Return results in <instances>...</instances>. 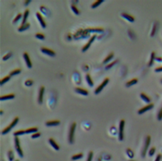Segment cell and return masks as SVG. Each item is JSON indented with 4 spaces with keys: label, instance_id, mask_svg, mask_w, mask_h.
I'll use <instances>...</instances> for the list:
<instances>
[{
    "label": "cell",
    "instance_id": "7dc6e473",
    "mask_svg": "<svg viewBox=\"0 0 162 161\" xmlns=\"http://www.w3.org/2000/svg\"><path fill=\"white\" fill-rule=\"evenodd\" d=\"M30 3H31V1H30V0H28V1H25V2H24V4L26 5V4H29Z\"/></svg>",
    "mask_w": 162,
    "mask_h": 161
},
{
    "label": "cell",
    "instance_id": "f546056e",
    "mask_svg": "<svg viewBox=\"0 0 162 161\" xmlns=\"http://www.w3.org/2000/svg\"><path fill=\"white\" fill-rule=\"evenodd\" d=\"M24 134H25V130H19L14 132V135L15 137H19L20 135H24Z\"/></svg>",
    "mask_w": 162,
    "mask_h": 161
},
{
    "label": "cell",
    "instance_id": "83f0119b",
    "mask_svg": "<svg viewBox=\"0 0 162 161\" xmlns=\"http://www.w3.org/2000/svg\"><path fill=\"white\" fill-rule=\"evenodd\" d=\"M83 153H77V154H74V156H72V160H79V159L83 158Z\"/></svg>",
    "mask_w": 162,
    "mask_h": 161
},
{
    "label": "cell",
    "instance_id": "8992f818",
    "mask_svg": "<svg viewBox=\"0 0 162 161\" xmlns=\"http://www.w3.org/2000/svg\"><path fill=\"white\" fill-rule=\"evenodd\" d=\"M150 136H147L146 137V139H145V143H144V149H143L142 151V154H141V156L144 158V157H145V154H146L147 151H148V148L149 146H150Z\"/></svg>",
    "mask_w": 162,
    "mask_h": 161
},
{
    "label": "cell",
    "instance_id": "30bf717a",
    "mask_svg": "<svg viewBox=\"0 0 162 161\" xmlns=\"http://www.w3.org/2000/svg\"><path fill=\"white\" fill-rule=\"evenodd\" d=\"M23 57H24V59H25V63H26V65H27V68H32V63L31 62V59H30V57H29V54H28L27 52H24Z\"/></svg>",
    "mask_w": 162,
    "mask_h": 161
},
{
    "label": "cell",
    "instance_id": "4fadbf2b",
    "mask_svg": "<svg viewBox=\"0 0 162 161\" xmlns=\"http://www.w3.org/2000/svg\"><path fill=\"white\" fill-rule=\"evenodd\" d=\"M60 124V121L58 120H53V121H47L46 122V126L47 127H53V126H57Z\"/></svg>",
    "mask_w": 162,
    "mask_h": 161
},
{
    "label": "cell",
    "instance_id": "d4e9b609",
    "mask_svg": "<svg viewBox=\"0 0 162 161\" xmlns=\"http://www.w3.org/2000/svg\"><path fill=\"white\" fill-rule=\"evenodd\" d=\"M38 132V128L37 127H31V128L25 130V133H35V132Z\"/></svg>",
    "mask_w": 162,
    "mask_h": 161
},
{
    "label": "cell",
    "instance_id": "6da1fadb",
    "mask_svg": "<svg viewBox=\"0 0 162 161\" xmlns=\"http://www.w3.org/2000/svg\"><path fill=\"white\" fill-rule=\"evenodd\" d=\"M18 121H19V117H15V118H14V120H13V121H12V122H11L10 124L9 125L8 127H5V128L3 129V131H2V134H3V135H4V134H7V133H8V132H9V131H10L11 129L13 128V127H14V126H15L16 124H17V123H18Z\"/></svg>",
    "mask_w": 162,
    "mask_h": 161
},
{
    "label": "cell",
    "instance_id": "f6af8a7d",
    "mask_svg": "<svg viewBox=\"0 0 162 161\" xmlns=\"http://www.w3.org/2000/svg\"><path fill=\"white\" fill-rule=\"evenodd\" d=\"M161 158H162V155L161 154V153H159V154L157 155V157H156V159H155V160L154 161H161Z\"/></svg>",
    "mask_w": 162,
    "mask_h": 161
},
{
    "label": "cell",
    "instance_id": "4dcf8cb0",
    "mask_svg": "<svg viewBox=\"0 0 162 161\" xmlns=\"http://www.w3.org/2000/svg\"><path fill=\"white\" fill-rule=\"evenodd\" d=\"M118 63V60H116V61H114V62H112V63H111L110 64H107V66H106V69H107V70H108V69L111 68H112V67L114 66V65L116 64V63Z\"/></svg>",
    "mask_w": 162,
    "mask_h": 161
},
{
    "label": "cell",
    "instance_id": "836d02e7",
    "mask_svg": "<svg viewBox=\"0 0 162 161\" xmlns=\"http://www.w3.org/2000/svg\"><path fill=\"white\" fill-rule=\"evenodd\" d=\"M36 37L37 39H39V40H44V39H45V35L43 34H42V33H36Z\"/></svg>",
    "mask_w": 162,
    "mask_h": 161
},
{
    "label": "cell",
    "instance_id": "9a60e30c",
    "mask_svg": "<svg viewBox=\"0 0 162 161\" xmlns=\"http://www.w3.org/2000/svg\"><path fill=\"white\" fill-rule=\"evenodd\" d=\"M122 16L125 19V20H128L129 22H134V20H135L134 17H133V16L130 15V14H126V13H122Z\"/></svg>",
    "mask_w": 162,
    "mask_h": 161
},
{
    "label": "cell",
    "instance_id": "f1b7e54d",
    "mask_svg": "<svg viewBox=\"0 0 162 161\" xmlns=\"http://www.w3.org/2000/svg\"><path fill=\"white\" fill-rule=\"evenodd\" d=\"M10 77H11V76H9H9H5L4 78H2L1 81H0V85H4V84L6 83V82H8L9 80L10 79Z\"/></svg>",
    "mask_w": 162,
    "mask_h": 161
},
{
    "label": "cell",
    "instance_id": "681fc988",
    "mask_svg": "<svg viewBox=\"0 0 162 161\" xmlns=\"http://www.w3.org/2000/svg\"><path fill=\"white\" fill-rule=\"evenodd\" d=\"M14 161H19V160H14Z\"/></svg>",
    "mask_w": 162,
    "mask_h": 161
},
{
    "label": "cell",
    "instance_id": "5bb4252c",
    "mask_svg": "<svg viewBox=\"0 0 162 161\" xmlns=\"http://www.w3.org/2000/svg\"><path fill=\"white\" fill-rule=\"evenodd\" d=\"M75 91L78 94H80V95H85V96L89 95V91L88 90H86V89H81V88H79V87L75 88Z\"/></svg>",
    "mask_w": 162,
    "mask_h": 161
},
{
    "label": "cell",
    "instance_id": "7c38bea8",
    "mask_svg": "<svg viewBox=\"0 0 162 161\" xmlns=\"http://www.w3.org/2000/svg\"><path fill=\"white\" fill-rule=\"evenodd\" d=\"M36 17H37V20H38L39 23L41 24V26L45 29L46 25V22L44 21V20H43V17H42V15L41 14V13H39V12L36 13Z\"/></svg>",
    "mask_w": 162,
    "mask_h": 161
},
{
    "label": "cell",
    "instance_id": "8fae6325",
    "mask_svg": "<svg viewBox=\"0 0 162 161\" xmlns=\"http://www.w3.org/2000/svg\"><path fill=\"white\" fill-rule=\"evenodd\" d=\"M44 91H45V88H44V86H42V87L40 88V90H39V95H38V103L39 104H42V102H43Z\"/></svg>",
    "mask_w": 162,
    "mask_h": 161
},
{
    "label": "cell",
    "instance_id": "f907efd6",
    "mask_svg": "<svg viewBox=\"0 0 162 161\" xmlns=\"http://www.w3.org/2000/svg\"><path fill=\"white\" fill-rule=\"evenodd\" d=\"M161 83H162V79H161Z\"/></svg>",
    "mask_w": 162,
    "mask_h": 161
},
{
    "label": "cell",
    "instance_id": "e0dca14e",
    "mask_svg": "<svg viewBox=\"0 0 162 161\" xmlns=\"http://www.w3.org/2000/svg\"><path fill=\"white\" fill-rule=\"evenodd\" d=\"M29 9H26V10L25 11V13H24V15H23V20H22V25H25V24L27 23V18L28 16H29Z\"/></svg>",
    "mask_w": 162,
    "mask_h": 161
},
{
    "label": "cell",
    "instance_id": "e575fe53",
    "mask_svg": "<svg viewBox=\"0 0 162 161\" xmlns=\"http://www.w3.org/2000/svg\"><path fill=\"white\" fill-rule=\"evenodd\" d=\"M155 151H156V149L155 148H151V149L149 150V155L150 156H153V155L154 154V153H155Z\"/></svg>",
    "mask_w": 162,
    "mask_h": 161
},
{
    "label": "cell",
    "instance_id": "484cf974",
    "mask_svg": "<svg viewBox=\"0 0 162 161\" xmlns=\"http://www.w3.org/2000/svg\"><path fill=\"white\" fill-rule=\"evenodd\" d=\"M103 0H98V1H96V2H94V3H92V5H91V8L92 9H96V8H97L98 6H99L100 4H101L102 3H103Z\"/></svg>",
    "mask_w": 162,
    "mask_h": 161
},
{
    "label": "cell",
    "instance_id": "44dd1931",
    "mask_svg": "<svg viewBox=\"0 0 162 161\" xmlns=\"http://www.w3.org/2000/svg\"><path fill=\"white\" fill-rule=\"evenodd\" d=\"M154 60H155V52H151V56H150V63H149V67H151L152 65L154 64Z\"/></svg>",
    "mask_w": 162,
    "mask_h": 161
},
{
    "label": "cell",
    "instance_id": "ffe728a7",
    "mask_svg": "<svg viewBox=\"0 0 162 161\" xmlns=\"http://www.w3.org/2000/svg\"><path fill=\"white\" fill-rule=\"evenodd\" d=\"M138 83V79L137 78H133V79L129 80L128 82H127L126 83V87H131V86H133V85H135V84Z\"/></svg>",
    "mask_w": 162,
    "mask_h": 161
},
{
    "label": "cell",
    "instance_id": "ba28073f",
    "mask_svg": "<svg viewBox=\"0 0 162 161\" xmlns=\"http://www.w3.org/2000/svg\"><path fill=\"white\" fill-rule=\"evenodd\" d=\"M153 107H154V104H148L147 106H144V107H142L141 109H139V110H138V113H139V115H142V114H144V112H146L147 110H151Z\"/></svg>",
    "mask_w": 162,
    "mask_h": 161
},
{
    "label": "cell",
    "instance_id": "603a6c76",
    "mask_svg": "<svg viewBox=\"0 0 162 161\" xmlns=\"http://www.w3.org/2000/svg\"><path fill=\"white\" fill-rule=\"evenodd\" d=\"M30 25H30V23H26L25 25H23L20 26V27L18 29V31H20V32H21V31H26L27 29H29L30 28Z\"/></svg>",
    "mask_w": 162,
    "mask_h": 161
},
{
    "label": "cell",
    "instance_id": "3957f363",
    "mask_svg": "<svg viewBox=\"0 0 162 161\" xmlns=\"http://www.w3.org/2000/svg\"><path fill=\"white\" fill-rule=\"evenodd\" d=\"M124 125H125V120H121L120 123H119V131H118V136H119V140H120V141L123 140Z\"/></svg>",
    "mask_w": 162,
    "mask_h": 161
},
{
    "label": "cell",
    "instance_id": "c3c4849f",
    "mask_svg": "<svg viewBox=\"0 0 162 161\" xmlns=\"http://www.w3.org/2000/svg\"><path fill=\"white\" fill-rule=\"evenodd\" d=\"M0 113H1V115H2V114H3V110H0Z\"/></svg>",
    "mask_w": 162,
    "mask_h": 161
},
{
    "label": "cell",
    "instance_id": "ee69618b",
    "mask_svg": "<svg viewBox=\"0 0 162 161\" xmlns=\"http://www.w3.org/2000/svg\"><path fill=\"white\" fill-rule=\"evenodd\" d=\"M156 28H157V26H156V25L154 24V28H153V31H152V33H151V36H154V34H155V31H156Z\"/></svg>",
    "mask_w": 162,
    "mask_h": 161
},
{
    "label": "cell",
    "instance_id": "d6986e66",
    "mask_svg": "<svg viewBox=\"0 0 162 161\" xmlns=\"http://www.w3.org/2000/svg\"><path fill=\"white\" fill-rule=\"evenodd\" d=\"M140 97L142 98V100H144V102L148 103V104H150V101H151V100H150V98L149 96H147L144 93H141L140 94Z\"/></svg>",
    "mask_w": 162,
    "mask_h": 161
},
{
    "label": "cell",
    "instance_id": "d6a6232c",
    "mask_svg": "<svg viewBox=\"0 0 162 161\" xmlns=\"http://www.w3.org/2000/svg\"><path fill=\"white\" fill-rule=\"evenodd\" d=\"M87 31L88 32H102L103 31V30L100 29V28H98V29H88L87 30Z\"/></svg>",
    "mask_w": 162,
    "mask_h": 161
},
{
    "label": "cell",
    "instance_id": "b9f144b4",
    "mask_svg": "<svg viewBox=\"0 0 162 161\" xmlns=\"http://www.w3.org/2000/svg\"><path fill=\"white\" fill-rule=\"evenodd\" d=\"M127 153H128V155L130 158H133V153L131 151V149H127Z\"/></svg>",
    "mask_w": 162,
    "mask_h": 161
},
{
    "label": "cell",
    "instance_id": "cb8c5ba5",
    "mask_svg": "<svg viewBox=\"0 0 162 161\" xmlns=\"http://www.w3.org/2000/svg\"><path fill=\"white\" fill-rule=\"evenodd\" d=\"M85 78H86V81H87V83H88V85H90V87H92V86L94 85V83H93L92 79H91V77L90 74H87L86 76H85Z\"/></svg>",
    "mask_w": 162,
    "mask_h": 161
},
{
    "label": "cell",
    "instance_id": "2e32d148",
    "mask_svg": "<svg viewBox=\"0 0 162 161\" xmlns=\"http://www.w3.org/2000/svg\"><path fill=\"white\" fill-rule=\"evenodd\" d=\"M15 97L14 94H10V95H3V96L0 97V100H11V99H14Z\"/></svg>",
    "mask_w": 162,
    "mask_h": 161
},
{
    "label": "cell",
    "instance_id": "7402d4cb",
    "mask_svg": "<svg viewBox=\"0 0 162 161\" xmlns=\"http://www.w3.org/2000/svg\"><path fill=\"white\" fill-rule=\"evenodd\" d=\"M113 57H114V54H113L112 52H111V53H110L109 55H108L107 57H106L105 59H104V61H103V63H104V64H107V63H108V62H110V61H111V59L113 58Z\"/></svg>",
    "mask_w": 162,
    "mask_h": 161
},
{
    "label": "cell",
    "instance_id": "d590c367",
    "mask_svg": "<svg viewBox=\"0 0 162 161\" xmlns=\"http://www.w3.org/2000/svg\"><path fill=\"white\" fill-rule=\"evenodd\" d=\"M21 17H22V15H21V14H17V16H16L15 18H14V23H16V22H18L19 20H20V19H21Z\"/></svg>",
    "mask_w": 162,
    "mask_h": 161
},
{
    "label": "cell",
    "instance_id": "7bdbcfd3",
    "mask_svg": "<svg viewBox=\"0 0 162 161\" xmlns=\"http://www.w3.org/2000/svg\"><path fill=\"white\" fill-rule=\"evenodd\" d=\"M157 118H158V120H159V121H161V120H162V108L161 109V110L159 111V113H158Z\"/></svg>",
    "mask_w": 162,
    "mask_h": 161
},
{
    "label": "cell",
    "instance_id": "60d3db41",
    "mask_svg": "<svg viewBox=\"0 0 162 161\" xmlns=\"http://www.w3.org/2000/svg\"><path fill=\"white\" fill-rule=\"evenodd\" d=\"M92 158H93V152H90L88 154V158H87L86 161H91L92 160Z\"/></svg>",
    "mask_w": 162,
    "mask_h": 161
},
{
    "label": "cell",
    "instance_id": "7a4b0ae2",
    "mask_svg": "<svg viewBox=\"0 0 162 161\" xmlns=\"http://www.w3.org/2000/svg\"><path fill=\"white\" fill-rule=\"evenodd\" d=\"M75 128H76V123L75 122L72 123L69 130V135H68V141H69L70 143H74V132H75Z\"/></svg>",
    "mask_w": 162,
    "mask_h": 161
},
{
    "label": "cell",
    "instance_id": "ab89813d",
    "mask_svg": "<svg viewBox=\"0 0 162 161\" xmlns=\"http://www.w3.org/2000/svg\"><path fill=\"white\" fill-rule=\"evenodd\" d=\"M40 136H41V132H35V133H33L32 135H31V138H39Z\"/></svg>",
    "mask_w": 162,
    "mask_h": 161
},
{
    "label": "cell",
    "instance_id": "8d00e7d4",
    "mask_svg": "<svg viewBox=\"0 0 162 161\" xmlns=\"http://www.w3.org/2000/svg\"><path fill=\"white\" fill-rule=\"evenodd\" d=\"M9 160L10 161H13L14 160V154H13V152L12 151H9Z\"/></svg>",
    "mask_w": 162,
    "mask_h": 161
},
{
    "label": "cell",
    "instance_id": "f35d334b",
    "mask_svg": "<svg viewBox=\"0 0 162 161\" xmlns=\"http://www.w3.org/2000/svg\"><path fill=\"white\" fill-rule=\"evenodd\" d=\"M25 85H26V86H31V85H33V80H31V79L26 80V81H25Z\"/></svg>",
    "mask_w": 162,
    "mask_h": 161
},
{
    "label": "cell",
    "instance_id": "ac0fdd59",
    "mask_svg": "<svg viewBox=\"0 0 162 161\" xmlns=\"http://www.w3.org/2000/svg\"><path fill=\"white\" fill-rule=\"evenodd\" d=\"M48 141H49L50 144H51V145L54 148V149H56V150H59V149H60V148H59V146L57 144V143L54 141L53 138H49V140H48Z\"/></svg>",
    "mask_w": 162,
    "mask_h": 161
},
{
    "label": "cell",
    "instance_id": "bcb514c9",
    "mask_svg": "<svg viewBox=\"0 0 162 161\" xmlns=\"http://www.w3.org/2000/svg\"><path fill=\"white\" fill-rule=\"evenodd\" d=\"M155 72H156V73L162 72V66H161V67H158L157 68H155Z\"/></svg>",
    "mask_w": 162,
    "mask_h": 161
},
{
    "label": "cell",
    "instance_id": "4316f807",
    "mask_svg": "<svg viewBox=\"0 0 162 161\" xmlns=\"http://www.w3.org/2000/svg\"><path fill=\"white\" fill-rule=\"evenodd\" d=\"M21 73V69L17 68V69H14V70L11 71L10 74H9V76H14V75H18L19 74Z\"/></svg>",
    "mask_w": 162,
    "mask_h": 161
},
{
    "label": "cell",
    "instance_id": "277c9868",
    "mask_svg": "<svg viewBox=\"0 0 162 161\" xmlns=\"http://www.w3.org/2000/svg\"><path fill=\"white\" fill-rule=\"evenodd\" d=\"M109 80L110 79L108 78H106L105 79H104V81L102 82V83L100 84V85L98 86L97 88H96V89L95 90V94H96V95H98V94H100V92H101V90L104 89V87H105V86L107 85L108 83H109Z\"/></svg>",
    "mask_w": 162,
    "mask_h": 161
},
{
    "label": "cell",
    "instance_id": "52a82bcc",
    "mask_svg": "<svg viewBox=\"0 0 162 161\" xmlns=\"http://www.w3.org/2000/svg\"><path fill=\"white\" fill-rule=\"evenodd\" d=\"M96 38V35H92V36L90 37V39L89 40V42L86 43V44L85 45V46H84L83 48H82V52H86L87 50L90 48V45L92 44V42H94L95 41V39Z\"/></svg>",
    "mask_w": 162,
    "mask_h": 161
},
{
    "label": "cell",
    "instance_id": "74e56055",
    "mask_svg": "<svg viewBox=\"0 0 162 161\" xmlns=\"http://www.w3.org/2000/svg\"><path fill=\"white\" fill-rule=\"evenodd\" d=\"M11 56H12V52H9L7 55H5L4 57H3V61H6V60H8L9 57H11Z\"/></svg>",
    "mask_w": 162,
    "mask_h": 161
},
{
    "label": "cell",
    "instance_id": "5b68a950",
    "mask_svg": "<svg viewBox=\"0 0 162 161\" xmlns=\"http://www.w3.org/2000/svg\"><path fill=\"white\" fill-rule=\"evenodd\" d=\"M14 144H15V149H16L17 153H19V156L23 157V151H22L21 148H20V139H19L18 137H15V138H14Z\"/></svg>",
    "mask_w": 162,
    "mask_h": 161
},
{
    "label": "cell",
    "instance_id": "1f68e13d",
    "mask_svg": "<svg viewBox=\"0 0 162 161\" xmlns=\"http://www.w3.org/2000/svg\"><path fill=\"white\" fill-rule=\"evenodd\" d=\"M71 9H72L73 12H74V14H76V15H79V9H78L77 8H76V6H75V5L72 4V5H71Z\"/></svg>",
    "mask_w": 162,
    "mask_h": 161
},
{
    "label": "cell",
    "instance_id": "9c48e42d",
    "mask_svg": "<svg viewBox=\"0 0 162 161\" xmlns=\"http://www.w3.org/2000/svg\"><path fill=\"white\" fill-rule=\"evenodd\" d=\"M41 51L43 52L44 54H46V55L50 56V57H55V56H56L55 52L53 51V50H51V49H48V48L42 47V48H41Z\"/></svg>",
    "mask_w": 162,
    "mask_h": 161
}]
</instances>
